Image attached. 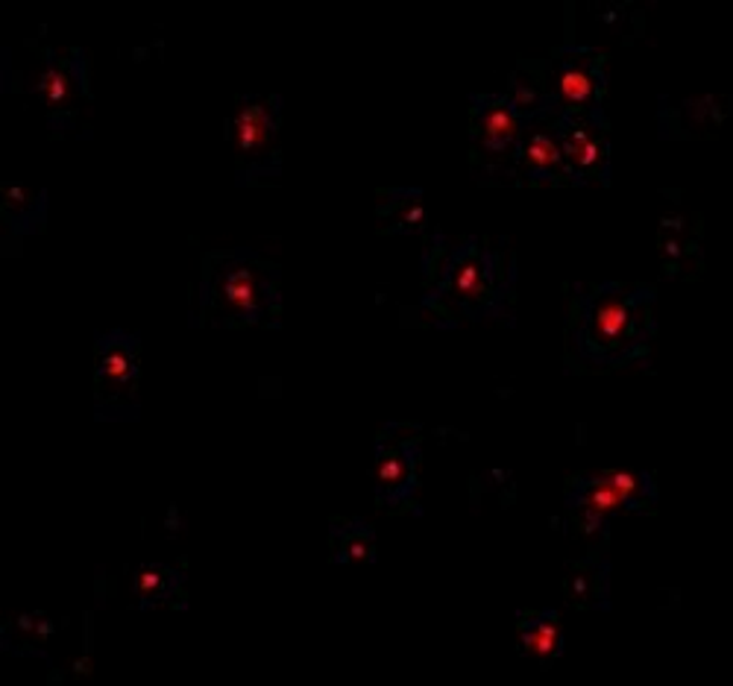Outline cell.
Here are the masks:
<instances>
[{"label":"cell","mask_w":733,"mask_h":686,"mask_svg":"<svg viewBox=\"0 0 733 686\" xmlns=\"http://www.w3.org/2000/svg\"><path fill=\"white\" fill-rule=\"evenodd\" d=\"M602 158V144L587 127H576V130L567 132V139H564V162L567 165L578 167V170H593Z\"/></svg>","instance_id":"9"},{"label":"cell","mask_w":733,"mask_h":686,"mask_svg":"<svg viewBox=\"0 0 733 686\" xmlns=\"http://www.w3.org/2000/svg\"><path fill=\"white\" fill-rule=\"evenodd\" d=\"M135 379V364H132V353L127 343H111L106 346V355L101 362V372H97V393L103 399L111 393H121V388H130Z\"/></svg>","instance_id":"5"},{"label":"cell","mask_w":733,"mask_h":686,"mask_svg":"<svg viewBox=\"0 0 733 686\" xmlns=\"http://www.w3.org/2000/svg\"><path fill=\"white\" fill-rule=\"evenodd\" d=\"M264 299H268L264 279L259 276V270H252L244 261L229 264L217 279V303L226 315L256 320L264 311Z\"/></svg>","instance_id":"1"},{"label":"cell","mask_w":733,"mask_h":686,"mask_svg":"<svg viewBox=\"0 0 733 686\" xmlns=\"http://www.w3.org/2000/svg\"><path fill=\"white\" fill-rule=\"evenodd\" d=\"M640 475L628 473V470H616V473H604L590 482L581 499V510L593 520H602L607 513H616L625 508L628 501L640 493Z\"/></svg>","instance_id":"3"},{"label":"cell","mask_w":733,"mask_h":686,"mask_svg":"<svg viewBox=\"0 0 733 686\" xmlns=\"http://www.w3.org/2000/svg\"><path fill=\"white\" fill-rule=\"evenodd\" d=\"M557 97L560 103H567L572 109H581L587 103H593L595 97V76L590 68L578 66V62H569V66L560 68V74H557Z\"/></svg>","instance_id":"7"},{"label":"cell","mask_w":733,"mask_h":686,"mask_svg":"<svg viewBox=\"0 0 733 686\" xmlns=\"http://www.w3.org/2000/svg\"><path fill=\"white\" fill-rule=\"evenodd\" d=\"M634 332V303L631 299L619 297V294H607L595 303L590 311V323H587V334H590V346L595 350H619L628 334Z\"/></svg>","instance_id":"2"},{"label":"cell","mask_w":733,"mask_h":686,"mask_svg":"<svg viewBox=\"0 0 733 686\" xmlns=\"http://www.w3.org/2000/svg\"><path fill=\"white\" fill-rule=\"evenodd\" d=\"M520 132V115L511 103H490L482 111V139L490 150H505Z\"/></svg>","instance_id":"6"},{"label":"cell","mask_w":733,"mask_h":686,"mask_svg":"<svg viewBox=\"0 0 733 686\" xmlns=\"http://www.w3.org/2000/svg\"><path fill=\"white\" fill-rule=\"evenodd\" d=\"M522 162L531 174H555L564 167V147L548 132H534L522 147Z\"/></svg>","instance_id":"8"},{"label":"cell","mask_w":733,"mask_h":686,"mask_svg":"<svg viewBox=\"0 0 733 686\" xmlns=\"http://www.w3.org/2000/svg\"><path fill=\"white\" fill-rule=\"evenodd\" d=\"M235 132V147L238 156L252 158L268 150L276 132V109H270L264 100H247L238 106L233 121Z\"/></svg>","instance_id":"4"},{"label":"cell","mask_w":733,"mask_h":686,"mask_svg":"<svg viewBox=\"0 0 733 686\" xmlns=\"http://www.w3.org/2000/svg\"><path fill=\"white\" fill-rule=\"evenodd\" d=\"M557 646H560V631H557V622L552 616H540V619L529 622L522 628V649L534 658H552Z\"/></svg>","instance_id":"10"}]
</instances>
